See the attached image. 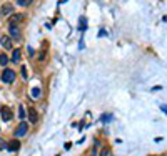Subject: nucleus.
I'll use <instances>...</instances> for the list:
<instances>
[{
	"mask_svg": "<svg viewBox=\"0 0 167 156\" xmlns=\"http://www.w3.org/2000/svg\"><path fill=\"white\" fill-rule=\"evenodd\" d=\"M0 116H2V120L4 121H10L12 120V110H10V106H7V105H2L0 106Z\"/></svg>",
	"mask_w": 167,
	"mask_h": 156,
	"instance_id": "obj_1",
	"label": "nucleus"
},
{
	"mask_svg": "<svg viewBox=\"0 0 167 156\" xmlns=\"http://www.w3.org/2000/svg\"><path fill=\"white\" fill-rule=\"evenodd\" d=\"M8 33H10V37L15 40L20 38V28H18V25H8Z\"/></svg>",
	"mask_w": 167,
	"mask_h": 156,
	"instance_id": "obj_5",
	"label": "nucleus"
},
{
	"mask_svg": "<svg viewBox=\"0 0 167 156\" xmlns=\"http://www.w3.org/2000/svg\"><path fill=\"white\" fill-rule=\"evenodd\" d=\"M85 27H87V25H85V17H82L80 18V28L85 30Z\"/></svg>",
	"mask_w": 167,
	"mask_h": 156,
	"instance_id": "obj_16",
	"label": "nucleus"
},
{
	"mask_svg": "<svg viewBox=\"0 0 167 156\" xmlns=\"http://www.w3.org/2000/svg\"><path fill=\"white\" fill-rule=\"evenodd\" d=\"M7 149L8 151H18L20 149V141L18 140H12V141L7 143Z\"/></svg>",
	"mask_w": 167,
	"mask_h": 156,
	"instance_id": "obj_6",
	"label": "nucleus"
},
{
	"mask_svg": "<svg viewBox=\"0 0 167 156\" xmlns=\"http://www.w3.org/2000/svg\"><path fill=\"white\" fill-rule=\"evenodd\" d=\"M110 120V115H106V118H102V121H109Z\"/></svg>",
	"mask_w": 167,
	"mask_h": 156,
	"instance_id": "obj_21",
	"label": "nucleus"
},
{
	"mask_svg": "<svg viewBox=\"0 0 167 156\" xmlns=\"http://www.w3.org/2000/svg\"><path fill=\"white\" fill-rule=\"evenodd\" d=\"M20 75H22V78H24V80L27 78V70H25V67H22V70H20Z\"/></svg>",
	"mask_w": 167,
	"mask_h": 156,
	"instance_id": "obj_17",
	"label": "nucleus"
},
{
	"mask_svg": "<svg viewBox=\"0 0 167 156\" xmlns=\"http://www.w3.org/2000/svg\"><path fill=\"white\" fill-rule=\"evenodd\" d=\"M32 2H33V0H17V4L20 5V7H29Z\"/></svg>",
	"mask_w": 167,
	"mask_h": 156,
	"instance_id": "obj_14",
	"label": "nucleus"
},
{
	"mask_svg": "<svg viewBox=\"0 0 167 156\" xmlns=\"http://www.w3.org/2000/svg\"><path fill=\"white\" fill-rule=\"evenodd\" d=\"M29 120L32 121V123H37V120H39V113L35 111V108H33V106L29 108Z\"/></svg>",
	"mask_w": 167,
	"mask_h": 156,
	"instance_id": "obj_9",
	"label": "nucleus"
},
{
	"mask_svg": "<svg viewBox=\"0 0 167 156\" xmlns=\"http://www.w3.org/2000/svg\"><path fill=\"white\" fill-rule=\"evenodd\" d=\"M100 156H112V153H110L109 148H104V149L100 151Z\"/></svg>",
	"mask_w": 167,
	"mask_h": 156,
	"instance_id": "obj_15",
	"label": "nucleus"
},
{
	"mask_svg": "<svg viewBox=\"0 0 167 156\" xmlns=\"http://www.w3.org/2000/svg\"><path fill=\"white\" fill-rule=\"evenodd\" d=\"M0 65H2V67H7L8 65V57L5 53H0Z\"/></svg>",
	"mask_w": 167,
	"mask_h": 156,
	"instance_id": "obj_11",
	"label": "nucleus"
},
{
	"mask_svg": "<svg viewBox=\"0 0 167 156\" xmlns=\"http://www.w3.org/2000/svg\"><path fill=\"white\" fill-rule=\"evenodd\" d=\"M4 148H7V143H5L4 140H0V151H2Z\"/></svg>",
	"mask_w": 167,
	"mask_h": 156,
	"instance_id": "obj_18",
	"label": "nucleus"
},
{
	"mask_svg": "<svg viewBox=\"0 0 167 156\" xmlns=\"http://www.w3.org/2000/svg\"><path fill=\"white\" fill-rule=\"evenodd\" d=\"M99 37H106V30H100V32H99Z\"/></svg>",
	"mask_w": 167,
	"mask_h": 156,
	"instance_id": "obj_20",
	"label": "nucleus"
},
{
	"mask_svg": "<svg viewBox=\"0 0 167 156\" xmlns=\"http://www.w3.org/2000/svg\"><path fill=\"white\" fill-rule=\"evenodd\" d=\"M15 80V71L10 68H5L4 73H2V82L4 83H12Z\"/></svg>",
	"mask_w": 167,
	"mask_h": 156,
	"instance_id": "obj_2",
	"label": "nucleus"
},
{
	"mask_svg": "<svg viewBox=\"0 0 167 156\" xmlns=\"http://www.w3.org/2000/svg\"><path fill=\"white\" fill-rule=\"evenodd\" d=\"M24 18H25L24 14H12L8 17V25H18L20 22H24Z\"/></svg>",
	"mask_w": 167,
	"mask_h": 156,
	"instance_id": "obj_3",
	"label": "nucleus"
},
{
	"mask_svg": "<svg viewBox=\"0 0 167 156\" xmlns=\"http://www.w3.org/2000/svg\"><path fill=\"white\" fill-rule=\"evenodd\" d=\"M12 12H14V5L12 4H4L2 5V8H0V14L2 15H12Z\"/></svg>",
	"mask_w": 167,
	"mask_h": 156,
	"instance_id": "obj_7",
	"label": "nucleus"
},
{
	"mask_svg": "<svg viewBox=\"0 0 167 156\" xmlns=\"http://www.w3.org/2000/svg\"><path fill=\"white\" fill-rule=\"evenodd\" d=\"M27 131H29V124L27 123H20L17 126V131H15V136H17V138H20V136H25L27 135Z\"/></svg>",
	"mask_w": 167,
	"mask_h": 156,
	"instance_id": "obj_4",
	"label": "nucleus"
},
{
	"mask_svg": "<svg viewBox=\"0 0 167 156\" xmlns=\"http://www.w3.org/2000/svg\"><path fill=\"white\" fill-rule=\"evenodd\" d=\"M0 43H2V46H4V48H7V50L12 48V40H10V37H7V35L0 37Z\"/></svg>",
	"mask_w": 167,
	"mask_h": 156,
	"instance_id": "obj_8",
	"label": "nucleus"
},
{
	"mask_svg": "<svg viewBox=\"0 0 167 156\" xmlns=\"http://www.w3.org/2000/svg\"><path fill=\"white\" fill-rule=\"evenodd\" d=\"M40 95H42V90H40V86H33V88H32V96H33V98H39Z\"/></svg>",
	"mask_w": 167,
	"mask_h": 156,
	"instance_id": "obj_13",
	"label": "nucleus"
},
{
	"mask_svg": "<svg viewBox=\"0 0 167 156\" xmlns=\"http://www.w3.org/2000/svg\"><path fill=\"white\" fill-rule=\"evenodd\" d=\"M20 53H22V52H20V48H15L14 50V53H12V63H18V62H20Z\"/></svg>",
	"mask_w": 167,
	"mask_h": 156,
	"instance_id": "obj_10",
	"label": "nucleus"
},
{
	"mask_svg": "<svg viewBox=\"0 0 167 156\" xmlns=\"http://www.w3.org/2000/svg\"><path fill=\"white\" fill-rule=\"evenodd\" d=\"M25 116H27V111H25V108H24L22 105H18V118H20V120H24Z\"/></svg>",
	"mask_w": 167,
	"mask_h": 156,
	"instance_id": "obj_12",
	"label": "nucleus"
},
{
	"mask_svg": "<svg viewBox=\"0 0 167 156\" xmlns=\"http://www.w3.org/2000/svg\"><path fill=\"white\" fill-rule=\"evenodd\" d=\"M160 110H162V111H164V113H165V115H167V106H165V105H162V106H160Z\"/></svg>",
	"mask_w": 167,
	"mask_h": 156,
	"instance_id": "obj_19",
	"label": "nucleus"
}]
</instances>
